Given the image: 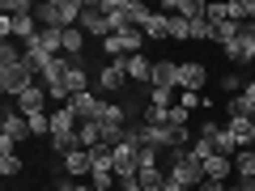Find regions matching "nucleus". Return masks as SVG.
<instances>
[{
  "instance_id": "nucleus-8",
  "label": "nucleus",
  "mask_w": 255,
  "mask_h": 191,
  "mask_svg": "<svg viewBox=\"0 0 255 191\" xmlns=\"http://www.w3.org/2000/svg\"><path fill=\"white\" fill-rule=\"evenodd\" d=\"M204 81H209V68H204L200 60H187V64H179V90H187V94H200V90H204Z\"/></svg>"
},
{
  "instance_id": "nucleus-15",
  "label": "nucleus",
  "mask_w": 255,
  "mask_h": 191,
  "mask_svg": "<svg viewBox=\"0 0 255 191\" xmlns=\"http://www.w3.org/2000/svg\"><path fill=\"white\" fill-rule=\"evenodd\" d=\"M226 132L238 140V149H251V140H255V127H251V119H226Z\"/></svg>"
},
{
  "instance_id": "nucleus-2",
  "label": "nucleus",
  "mask_w": 255,
  "mask_h": 191,
  "mask_svg": "<svg viewBox=\"0 0 255 191\" xmlns=\"http://www.w3.org/2000/svg\"><path fill=\"white\" fill-rule=\"evenodd\" d=\"M166 174L179 179V183H187V187H200L204 183V162L191 153V149H174L170 162H166Z\"/></svg>"
},
{
  "instance_id": "nucleus-13",
  "label": "nucleus",
  "mask_w": 255,
  "mask_h": 191,
  "mask_svg": "<svg viewBox=\"0 0 255 191\" xmlns=\"http://www.w3.org/2000/svg\"><path fill=\"white\" fill-rule=\"evenodd\" d=\"M149 85L179 90V64H174V60H157V64H153V81H149Z\"/></svg>"
},
{
  "instance_id": "nucleus-27",
  "label": "nucleus",
  "mask_w": 255,
  "mask_h": 191,
  "mask_svg": "<svg viewBox=\"0 0 255 191\" xmlns=\"http://www.w3.org/2000/svg\"><path fill=\"white\" fill-rule=\"evenodd\" d=\"M0 174H4V179L21 174V157H17V153H0Z\"/></svg>"
},
{
  "instance_id": "nucleus-35",
  "label": "nucleus",
  "mask_w": 255,
  "mask_h": 191,
  "mask_svg": "<svg viewBox=\"0 0 255 191\" xmlns=\"http://www.w3.org/2000/svg\"><path fill=\"white\" fill-rule=\"evenodd\" d=\"M196 191H226V183H217V179H204Z\"/></svg>"
},
{
  "instance_id": "nucleus-30",
  "label": "nucleus",
  "mask_w": 255,
  "mask_h": 191,
  "mask_svg": "<svg viewBox=\"0 0 255 191\" xmlns=\"http://www.w3.org/2000/svg\"><path fill=\"white\" fill-rule=\"evenodd\" d=\"M191 38H209V43H213V21H209V17L191 21Z\"/></svg>"
},
{
  "instance_id": "nucleus-19",
  "label": "nucleus",
  "mask_w": 255,
  "mask_h": 191,
  "mask_svg": "<svg viewBox=\"0 0 255 191\" xmlns=\"http://www.w3.org/2000/svg\"><path fill=\"white\" fill-rule=\"evenodd\" d=\"M234 174L243 183H255V149H243V153L234 157Z\"/></svg>"
},
{
  "instance_id": "nucleus-14",
  "label": "nucleus",
  "mask_w": 255,
  "mask_h": 191,
  "mask_svg": "<svg viewBox=\"0 0 255 191\" xmlns=\"http://www.w3.org/2000/svg\"><path fill=\"white\" fill-rule=\"evenodd\" d=\"M230 174H234V157H221V153L204 157V179H217V183H226Z\"/></svg>"
},
{
  "instance_id": "nucleus-5",
  "label": "nucleus",
  "mask_w": 255,
  "mask_h": 191,
  "mask_svg": "<svg viewBox=\"0 0 255 191\" xmlns=\"http://www.w3.org/2000/svg\"><path fill=\"white\" fill-rule=\"evenodd\" d=\"M0 34L13 38V43H30L38 34V17L34 13H26V17H0Z\"/></svg>"
},
{
  "instance_id": "nucleus-9",
  "label": "nucleus",
  "mask_w": 255,
  "mask_h": 191,
  "mask_svg": "<svg viewBox=\"0 0 255 191\" xmlns=\"http://www.w3.org/2000/svg\"><path fill=\"white\" fill-rule=\"evenodd\" d=\"M60 162H64V170H68V179H77V183H85V179H90V170H94L90 149H73V153L60 157Z\"/></svg>"
},
{
  "instance_id": "nucleus-17",
  "label": "nucleus",
  "mask_w": 255,
  "mask_h": 191,
  "mask_svg": "<svg viewBox=\"0 0 255 191\" xmlns=\"http://www.w3.org/2000/svg\"><path fill=\"white\" fill-rule=\"evenodd\" d=\"M128 81H153V60H145V55H128Z\"/></svg>"
},
{
  "instance_id": "nucleus-37",
  "label": "nucleus",
  "mask_w": 255,
  "mask_h": 191,
  "mask_svg": "<svg viewBox=\"0 0 255 191\" xmlns=\"http://www.w3.org/2000/svg\"><path fill=\"white\" fill-rule=\"evenodd\" d=\"M226 191H247V183H234V187H226Z\"/></svg>"
},
{
  "instance_id": "nucleus-4",
  "label": "nucleus",
  "mask_w": 255,
  "mask_h": 191,
  "mask_svg": "<svg viewBox=\"0 0 255 191\" xmlns=\"http://www.w3.org/2000/svg\"><path fill=\"white\" fill-rule=\"evenodd\" d=\"M21 140H30V119L17 115V110H9V115H4V123H0V149H4V153H13Z\"/></svg>"
},
{
  "instance_id": "nucleus-7",
  "label": "nucleus",
  "mask_w": 255,
  "mask_h": 191,
  "mask_svg": "<svg viewBox=\"0 0 255 191\" xmlns=\"http://www.w3.org/2000/svg\"><path fill=\"white\" fill-rule=\"evenodd\" d=\"M94 85H98L102 94H119L128 85V60H111L107 68L98 73V81H94Z\"/></svg>"
},
{
  "instance_id": "nucleus-11",
  "label": "nucleus",
  "mask_w": 255,
  "mask_h": 191,
  "mask_svg": "<svg viewBox=\"0 0 255 191\" xmlns=\"http://www.w3.org/2000/svg\"><path fill=\"white\" fill-rule=\"evenodd\" d=\"M47 102H51V98H47L43 81H38V85H30V90L17 98V115H38V110H47Z\"/></svg>"
},
{
  "instance_id": "nucleus-6",
  "label": "nucleus",
  "mask_w": 255,
  "mask_h": 191,
  "mask_svg": "<svg viewBox=\"0 0 255 191\" xmlns=\"http://www.w3.org/2000/svg\"><path fill=\"white\" fill-rule=\"evenodd\" d=\"M77 127H81V119H77L73 110L55 106L51 110V136H47V140H81V136H77Z\"/></svg>"
},
{
  "instance_id": "nucleus-32",
  "label": "nucleus",
  "mask_w": 255,
  "mask_h": 191,
  "mask_svg": "<svg viewBox=\"0 0 255 191\" xmlns=\"http://www.w3.org/2000/svg\"><path fill=\"white\" fill-rule=\"evenodd\" d=\"M200 102H204V98H200V94H187V90H183V94H179V106H183V110H187V115H191V110H196V106H200Z\"/></svg>"
},
{
  "instance_id": "nucleus-25",
  "label": "nucleus",
  "mask_w": 255,
  "mask_h": 191,
  "mask_svg": "<svg viewBox=\"0 0 255 191\" xmlns=\"http://www.w3.org/2000/svg\"><path fill=\"white\" fill-rule=\"evenodd\" d=\"M26 119H30V136H51V110H38Z\"/></svg>"
},
{
  "instance_id": "nucleus-21",
  "label": "nucleus",
  "mask_w": 255,
  "mask_h": 191,
  "mask_svg": "<svg viewBox=\"0 0 255 191\" xmlns=\"http://www.w3.org/2000/svg\"><path fill=\"white\" fill-rule=\"evenodd\" d=\"M145 38H170V17H166V13H149Z\"/></svg>"
},
{
  "instance_id": "nucleus-10",
  "label": "nucleus",
  "mask_w": 255,
  "mask_h": 191,
  "mask_svg": "<svg viewBox=\"0 0 255 191\" xmlns=\"http://www.w3.org/2000/svg\"><path fill=\"white\" fill-rule=\"evenodd\" d=\"M81 30H85V34H94V38H111V21H107V13H102L98 4H85Z\"/></svg>"
},
{
  "instance_id": "nucleus-36",
  "label": "nucleus",
  "mask_w": 255,
  "mask_h": 191,
  "mask_svg": "<svg viewBox=\"0 0 255 191\" xmlns=\"http://www.w3.org/2000/svg\"><path fill=\"white\" fill-rule=\"evenodd\" d=\"M243 98H247V106L255 110V81H247V85H243Z\"/></svg>"
},
{
  "instance_id": "nucleus-12",
  "label": "nucleus",
  "mask_w": 255,
  "mask_h": 191,
  "mask_svg": "<svg viewBox=\"0 0 255 191\" xmlns=\"http://www.w3.org/2000/svg\"><path fill=\"white\" fill-rule=\"evenodd\" d=\"M68 110H73L77 119H98V110H102V98L98 94H73V98H68Z\"/></svg>"
},
{
  "instance_id": "nucleus-34",
  "label": "nucleus",
  "mask_w": 255,
  "mask_h": 191,
  "mask_svg": "<svg viewBox=\"0 0 255 191\" xmlns=\"http://www.w3.org/2000/svg\"><path fill=\"white\" fill-rule=\"evenodd\" d=\"M162 191H196V187H187V183H179V179H170V174H166V187Z\"/></svg>"
},
{
  "instance_id": "nucleus-39",
  "label": "nucleus",
  "mask_w": 255,
  "mask_h": 191,
  "mask_svg": "<svg viewBox=\"0 0 255 191\" xmlns=\"http://www.w3.org/2000/svg\"><path fill=\"white\" fill-rule=\"evenodd\" d=\"M251 149H255V140H251Z\"/></svg>"
},
{
  "instance_id": "nucleus-18",
  "label": "nucleus",
  "mask_w": 255,
  "mask_h": 191,
  "mask_svg": "<svg viewBox=\"0 0 255 191\" xmlns=\"http://www.w3.org/2000/svg\"><path fill=\"white\" fill-rule=\"evenodd\" d=\"M64 90H68V98H73V94H90V73H85L81 64H77V68H68V77H64Z\"/></svg>"
},
{
  "instance_id": "nucleus-28",
  "label": "nucleus",
  "mask_w": 255,
  "mask_h": 191,
  "mask_svg": "<svg viewBox=\"0 0 255 191\" xmlns=\"http://www.w3.org/2000/svg\"><path fill=\"white\" fill-rule=\"evenodd\" d=\"M170 38H179V43H183V38H191V21H187V17H174V13H170Z\"/></svg>"
},
{
  "instance_id": "nucleus-23",
  "label": "nucleus",
  "mask_w": 255,
  "mask_h": 191,
  "mask_svg": "<svg viewBox=\"0 0 255 191\" xmlns=\"http://www.w3.org/2000/svg\"><path fill=\"white\" fill-rule=\"evenodd\" d=\"M81 47H85V30L81 26L64 30V55H81Z\"/></svg>"
},
{
  "instance_id": "nucleus-26",
  "label": "nucleus",
  "mask_w": 255,
  "mask_h": 191,
  "mask_svg": "<svg viewBox=\"0 0 255 191\" xmlns=\"http://www.w3.org/2000/svg\"><path fill=\"white\" fill-rule=\"evenodd\" d=\"M0 13H4V17H26V13H38V9L30 4V0H4Z\"/></svg>"
},
{
  "instance_id": "nucleus-38",
  "label": "nucleus",
  "mask_w": 255,
  "mask_h": 191,
  "mask_svg": "<svg viewBox=\"0 0 255 191\" xmlns=\"http://www.w3.org/2000/svg\"><path fill=\"white\" fill-rule=\"evenodd\" d=\"M247 191H255V183H247Z\"/></svg>"
},
{
  "instance_id": "nucleus-1",
  "label": "nucleus",
  "mask_w": 255,
  "mask_h": 191,
  "mask_svg": "<svg viewBox=\"0 0 255 191\" xmlns=\"http://www.w3.org/2000/svg\"><path fill=\"white\" fill-rule=\"evenodd\" d=\"M81 13H85V0H43L34 17L43 30H73L81 26Z\"/></svg>"
},
{
  "instance_id": "nucleus-33",
  "label": "nucleus",
  "mask_w": 255,
  "mask_h": 191,
  "mask_svg": "<svg viewBox=\"0 0 255 191\" xmlns=\"http://www.w3.org/2000/svg\"><path fill=\"white\" fill-rule=\"evenodd\" d=\"M55 191H94V187H90V183H77V179H68V183H60Z\"/></svg>"
},
{
  "instance_id": "nucleus-16",
  "label": "nucleus",
  "mask_w": 255,
  "mask_h": 191,
  "mask_svg": "<svg viewBox=\"0 0 255 191\" xmlns=\"http://www.w3.org/2000/svg\"><path fill=\"white\" fill-rule=\"evenodd\" d=\"M170 9H174V17H187V21H200L204 13H209V4H204V0H170Z\"/></svg>"
},
{
  "instance_id": "nucleus-24",
  "label": "nucleus",
  "mask_w": 255,
  "mask_h": 191,
  "mask_svg": "<svg viewBox=\"0 0 255 191\" xmlns=\"http://www.w3.org/2000/svg\"><path fill=\"white\" fill-rule=\"evenodd\" d=\"M149 106H153V110H170V106H174V90L153 85V90H149Z\"/></svg>"
},
{
  "instance_id": "nucleus-29",
  "label": "nucleus",
  "mask_w": 255,
  "mask_h": 191,
  "mask_svg": "<svg viewBox=\"0 0 255 191\" xmlns=\"http://www.w3.org/2000/svg\"><path fill=\"white\" fill-rule=\"evenodd\" d=\"M243 85H247V81H243L238 73H226V77H221V90H226L230 98H238V90H243Z\"/></svg>"
},
{
  "instance_id": "nucleus-22",
  "label": "nucleus",
  "mask_w": 255,
  "mask_h": 191,
  "mask_svg": "<svg viewBox=\"0 0 255 191\" xmlns=\"http://www.w3.org/2000/svg\"><path fill=\"white\" fill-rule=\"evenodd\" d=\"M136 183H140L145 191H162V187H166V170H162V166H153V170H140Z\"/></svg>"
},
{
  "instance_id": "nucleus-31",
  "label": "nucleus",
  "mask_w": 255,
  "mask_h": 191,
  "mask_svg": "<svg viewBox=\"0 0 255 191\" xmlns=\"http://www.w3.org/2000/svg\"><path fill=\"white\" fill-rule=\"evenodd\" d=\"M243 34H247V30H243ZM221 51H226V60H230V64H243V38H234V43H226Z\"/></svg>"
},
{
  "instance_id": "nucleus-20",
  "label": "nucleus",
  "mask_w": 255,
  "mask_h": 191,
  "mask_svg": "<svg viewBox=\"0 0 255 191\" xmlns=\"http://www.w3.org/2000/svg\"><path fill=\"white\" fill-rule=\"evenodd\" d=\"M77 136H81V145H85V149L102 145V123H98V119H81V127H77Z\"/></svg>"
},
{
  "instance_id": "nucleus-3",
  "label": "nucleus",
  "mask_w": 255,
  "mask_h": 191,
  "mask_svg": "<svg viewBox=\"0 0 255 191\" xmlns=\"http://www.w3.org/2000/svg\"><path fill=\"white\" fill-rule=\"evenodd\" d=\"M34 77H38V73H34V68H30L26 60H21V64H4V68H0V94H4V98H13V102H17L21 94L30 90V85H38Z\"/></svg>"
}]
</instances>
